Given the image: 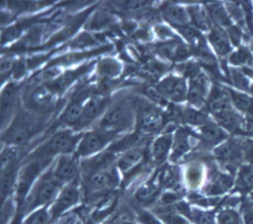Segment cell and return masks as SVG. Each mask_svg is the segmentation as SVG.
Returning <instances> with one entry per match:
<instances>
[{
	"mask_svg": "<svg viewBox=\"0 0 253 224\" xmlns=\"http://www.w3.org/2000/svg\"><path fill=\"white\" fill-rule=\"evenodd\" d=\"M61 187L62 184L54 179L52 169H50L34 184L26 199L20 206V211L25 215L31 214L39 208L47 207L52 202L55 201L58 193L61 192Z\"/></svg>",
	"mask_w": 253,
	"mask_h": 224,
	"instance_id": "obj_1",
	"label": "cell"
},
{
	"mask_svg": "<svg viewBox=\"0 0 253 224\" xmlns=\"http://www.w3.org/2000/svg\"><path fill=\"white\" fill-rule=\"evenodd\" d=\"M80 139V136L74 135L67 131L56 133L33 152L31 161H37L45 164L52 160L53 156L70 154L72 151L77 150Z\"/></svg>",
	"mask_w": 253,
	"mask_h": 224,
	"instance_id": "obj_2",
	"label": "cell"
},
{
	"mask_svg": "<svg viewBox=\"0 0 253 224\" xmlns=\"http://www.w3.org/2000/svg\"><path fill=\"white\" fill-rule=\"evenodd\" d=\"M134 122V112L126 101H118L110 105L99 122L98 129L105 130L114 135L128 130Z\"/></svg>",
	"mask_w": 253,
	"mask_h": 224,
	"instance_id": "obj_3",
	"label": "cell"
},
{
	"mask_svg": "<svg viewBox=\"0 0 253 224\" xmlns=\"http://www.w3.org/2000/svg\"><path fill=\"white\" fill-rule=\"evenodd\" d=\"M185 76L189 78L188 100L191 107L200 109L207 104L210 90H208V78L204 74L200 66L196 64L186 65Z\"/></svg>",
	"mask_w": 253,
	"mask_h": 224,
	"instance_id": "obj_4",
	"label": "cell"
},
{
	"mask_svg": "<svg viewBox=\"0 0 253 224\" xmlns=\"http://www.w3.org/2000/svg\"><path fill=\"white\" fill-rule=\"evenodd\" d=\"M84 191L88 199L97 198L104 195L106 192L113 190L119 184L118 168L112 167L107 171H102L84 177Z\"/></svg>",
	"mask_w": 253,
	"mask_h": 224,
	"instance_id": "obj_5",
	"label": "cell"
},
{
	"mask_svg": "<svg viewBox=\"0 0 253 224\" xmlns=\"http://www.w3.org/2000/svg\"><path fill=\"white\" fill-rule=\"evenodd\" d=\"M116 137L117 135L101 129L87 132L80 139L76 150V156L86 159V157L98 154L108 144L112 142Z\"/></svg>",
	"mask_w": 253,
	"mask_h": 224,
	"instance_id": "obj_6",
	"label": "cell"
},
{
	"mask_svg": "<svg viewBox=\"0 0 253 224\" xmlns=\"http://www.w3.org/2000/svg\"><path fill=\"white\" fill-rule=\"evenodd\" d=\"M34 135V120L28 113L21 112L15 117L9 129L3 133V141L11 147H19Z\"/></svg>",
	"mask_w": 253,
	"mask_h": 224,
	"instance_id": "obj_7",
	"label": "cell"
},
{
	"mask_svg": "<svg viewBox=\"0 0 253 224\" xmlns=\"http://www.w3.org/2000/svg\"><path fill=\"white\" fill-rule=\"evenodd\" d=\"M136 111L137 132L141 135L153 134L162 129L164 118L153 104L140 101V104H137Z\"/></svg>",
	"mask_w": 253,
	"mask_h": 224,
	"instance_id": "obj_8",
	"label": "cell"
},
{
	"mask_svg": "<svg viewBox=\"0 0 253 224\" xmlns=\"http://www.w3.org/2000/svg\"><path fill=\"white\" fill-rule=\"evenodd\" d=\"M80 198L81 192L79 186L76 183V181L64 186L61 192L58 193L57 197L55 198V201L53 202L50 208L52 221L56 220L57 218L65 214L66 211L76 206L80 202Z\"/></svg>",
	"mask_w": 253,
	"mask_h": 224,
	"instance_id": "obj_9",
	"label": "cell"
},
{
	"mask_svg": "<svg viewBox=\"0 0 253 224\" xmlns=\"http://www.w3.org/2000/svg\"><path fill=\"white\" fill-rule=\"evenodd\" d=\"M156 88L167 100L182 102L188 99L189 87L183 77L168 76L163 79Z\"/></svg>",
	"mask_w": 253,
	"mask_h": 224,
	"instance_id": "obj_10",
	"label": "cell"
},
{
	"mask_svg": "<svg viewBox=\"0 0 253 224\" xmlns=\"http://www.w3.org/2000/svg\"><path fill=\"white\" fill-rule=\"evenodd\" d=\"M78 157L70 154L61 155L57 160L56 164L52 168L53 177L57 182L62 185L64 183H72L75 182L76 179L79 176L80 167L78 165Z\"/></svg>",
	"mask_w": 253,
	"mask_h": 224,
	"instance_id": "obj_11",
	"label": "cell"
},
{
	"mask_svg": "<svg viewBox=\"0 0 253 224\" xmlns=\"http://www.w3.org/2000/svg\"><path fill=\"white\" fill-rule=\"evenodd\" d=\"M117 154L109 150H106L84 160L81 164V169L84 177H86V176L92 174L107 171V169L114 167V164H117Z\"/></svg>",
	"mask_w": 253,
	"mask_h": 224,
	"instance_id": "obj_12",
	"label": "cell"
},
{
	"mask_svg": "<svg viewBox=\"0 0 253 224\" xmlns=\"http://www.w3.org/2000/svg\"><path fill=\"white\" fill-rule=\"evenodd\" d=\"M213 153L216 159L224 163V164H238L245 156L244 144L239 143L236 140L226 139L224 142H222L218 147L214 148Z\"/></svg>",
	"mask_w": 253,
	"mask_h": 224,
	"instance_id": "obj_13",
	"label": "cell"
},
{
	"mask_svg": "<svg viewBox=\"0 0 253 224\" xmlns=\"http://www.w3.org/2000/svg\"><path fill=\"white\" fill-rule=\"evenodd\" d=\"M109 99L106 97H93L84 104L83 114L78 129H83L94 121L99 118L102 113H106V111L109 108Z\"/></svg>",
	"mask_w": 253,
	"mask_h": 224,
	"instance_id": "obj_14",
	"label": "cell"
},
{
	"mask_svg": "<svg viewBox=\"0 0 253 224\" xmlns=\"http://www.w3.org/2000/svg\"><path fill=\"white\" fill-rule=\"evenodd\" d=\"M207 39L219 57L231 55L233 52V45L225 29L213 25L208 32Z\"/></svg>",
	"mask_w": 253,
	"mask_h": 224,
	"instance_id": "obj_15",
	"label": "cell"
},
{
	"mask_svg": "<svg viewBox=\"0 0 253 224\" xmlns=\"http://www.w3.org/2000/svg\"><path fill=\"white\" fill-rule=\"evenodd\" d=\"M155 50L162 57L170 60H184L190 56L189 46L177 39L162 42L155 46Z\"/></svg>",
	"mask_w": 253,
	"mask_h": 224,
	"instance_id": "obj_16",
	"label": "cell"
},
{
	"mask_svg": "<svg viewBox=\"0 0 253 224\" xmlns=\"http://www.w3.org/2000/svg\"><path fill=\"white\" fill-rule=\"evenodd\" d=\"M84 99H85V95L84 94H78L77 96H75L68 104V106L66 107L63 114L61 116V119H59V122L65 125L75 127L79 125L83 114Z\"/></svg>",
	"mask_w": 253,
	"mask_h": 224,
	"instance_id": "obj_17",
	"label": "cell"
},
{
	"mask_svg": "<svg viewBox=\"0 0 253 224\" xmlns=\"http://www.w3.org/2000/svg\"><path fill=\"white\" fill-rule=\"evenodd\" d=\"M162 16L171 24L173 27H181L189 25L190 16L186 9L176 3L166 2L162 5Z\"/></svg>",
	"mask_w": 253,
	"mask_h": 224,
	"instance_id": "obj_18",
	"label": "cell"
},
{
	"mask_svg": "<svg viewBox=\"0 0 253 224\" xmlns=\"http://www.w3.org/2000/svg\"><path fill=\"white\" fill-rule=\"evenodd\" d=\"M231 102L236 110L253 121V96L239 90L226 88Z\"/></svg>",
	"mask_w": 253,
	"mask_h": 224,
	"instance_id": "obj_19",
	"label": "cell"
},
{
	"mask_svg": "<svg viewBox=\"0 0 253 224\" xmlns=\"http://www.w3.org/2000/svg\"><path fill=\"white\" fill-rule=\"evenodd\" d=\"M209 15V19L211 21L212 25L218 26L223 29H227L233 26V19L228 13L225 5L221 2H212L207 3L205 5Z\"/></svg>",
	"mask_w": 253,
	"mask_h": 224,
	"instance_id": "obj_20",
	"label": "cell"
},
{
	"mask_svg": "<svg viewBox=\"0 0 253 224\" xmlns=\"http://www.w3.org/2000/svg\"><path fill=\"white\" fill-rule=\"evenodd\" d=\"M201 129V139L205 146L207 147H218L219 144L224 142L227 138L226 132L218 124L210 122L204 125Z\"/></svg>",
	"mask_w": 253,
	"mask_h": 224,
	"instance_id": "obj_21",
	"label": "cell"
},
{
	"mask_svg": "<svg viewBox=\"0 0 253 224\" xmlns=\"http://www.w3.org/2000/svg\"><path fill=\"white\" fill-rule=\"evenodd\" d=\"M186 11H188L190 16V22L197 30L209 32L213 26L211 21L209 19V15L207 13L206 8H205V5L192 4L186 8Z\"/></svg>",
	"mask_w": 253,
	"mask_h": 224,
	"instance_id": "obj_22",
	"label": "cell"
},
{
	"mask_svg": "<svg viewBox=\"0 0 253 224\" xmlns=\"http://www.w3.org/2000/svg\"><path fill=\"white\" fill-rule=\"evenodd\" d=\"M144 156V148L137 147L122 153L117 161L118 171L122 173H129L137 165H139Z\"/></svg>",
	"mask_w": 253,
	"mask_h": 224,
	"instance_id": "obj_23",
	"label": "cell"
},
{
	"mask_svg": "<svg viewBox=\"0 0 253 224\" xmlns=\"http://www.w3.org/2000/svg\"><path fill=\"white\" fill-rule=\"evenodd\" d=\"M173 144V136L171 134H163L152 142L151 156L155 163H163L169 155Z\"/></svg>",
	"mask_w": 253,
	"mask_h": 224,
	"instance_id": "obj_24",
	"label": "cell"
},
{
	"mask_svg": "<svg viewBox=\"0 0 253 224\" xmlns=\"http://www.w3.org/2000/svg\"><path fill=\"white\" fill-rule=\"evenodd\" d=\"M17 94H19V88H17V86H15L13 83L9 84V86L5 87L2 90V96H1L2 125H4V123L10 119L11 113L14 110Z\"/></svg>",
	"mask_w": 253,
	"mask_h": 224,
	"instance_id": "obj_25",
	"label": "cell"
},
{
	"mask_svg": "<svg viewBox=\"0 0 253 224\" xmlns=\"http://www.w3.org/2000/svg\"><path fill=\"white\" fill-rule=\"evenodd\" d=\"M17 163L1 169V197L2 204L17 187Z\"/></svg>",
	"mask_w": 253,
	"mask_h": 224,
	"instance_id": "obj_26",
	"label": "cell"
},
{
	"mask_svg": "<svg viewBox=\"0 0 253 224\" xmlns=\"http://www.w3.org/2000/svg\"><path fill=\"white\" fill-rule=\"evenodd\" d=\"M179 119L186 124L198 127H202L211 122L206 112L194 107H183L179 109Z\"/></svg>",
	"mask_w": 253,
	"mask_h": 224,
	"instance_id": "obj_27",
	"label": "cell"
},
{
	"mask_svg": "<svg viewBox=\"0 0 253 224\" xmlns=\"http://www.w3.org/2000/svg\"><path fill=\"white\" fill-rule=\"evenodd\" d=\"M230 64L240 69L253 68V52L248 46L240 45L228 56Z\"/></svg>",
	"mask_w": 253,
	"mask_h": 224,
	"instance_id": "obj_28",
	"label": "cell"
},
{
	"mask_svg": "<svg viewBox=\"0 0 253 224\" xmlns=\"http://www.w3.org/2000/svg\"><path fill=\"white\" fill-rule=\"evenodd\" d=\"M142 139H143V135H141L140 133L138 132L131 133V134L121 138L120 140L114 141L111 146L108 148V150L116 154L124 153L128 150L140 147V142L142 141Z\"/></svg>",
	"mask_w": 253,
	"mask_h": 224,
	"instance_id": "obj_29",
	"label": "cell"
},
{
	"mask_svg": "<svg viewBox=\"0 0 253 224\" xmlns=\"http://www.w3.org/2000/svg\"><path fill=\"white\" fill-rule=\"evenodd\" d=\"M233 183L234 179L232 176L219 173L214 176L211 181H210L205 191L207 190V194L209 195L222 194V193H224L228 189H231L233 186Z\"/></svg>",
	"mask_w": 253,
	"mask_h": 224,
	"instance_id": "obj_30",
	"label": "cell"
},
{
	"mask_svg": "<svg viewBox=\"0 0 253 224\" xmlns=\"http://www.w3.org/2000/svg\"><path fill=\"white\" fill-rule=\"evenodd\" d=\"M189 149H190L189 133L183 130L178 131L173 138V144H172L170 157L173 161H176L188 152Z\"/></svg>",
	"mask_w": 253,
	"mask_h": 224,
	"instance_id": "obj_31",
	"label": "cell"
},
{
	"mask_svg": "<svg viewBox=\"0 0 253 224\" xmlns=\"http://www.w3.org/2000/svg\"><path fill=\"white\" fill-rule=\"evenodd\" d=\"M236 186L237 189H240L239 191L245 193L253 191V165L249 164L240 167Z\"/></svg>",
	"mask_w": 253,
	"mask_h": 224,
	"instance_id": "obj_32",
	"label": "cell"
},
{
	"mask_svg": "<svg viewBox=\"0 0 253 224\" xmlns=\"http://www.w3.org/2000/svg\"><path fill=\"white\" fill-rule=\"evenodd\" d=\"M214 224H243L242 215L236 209L225 207L215 215Z\"/></svg>",
	"mask_w": 253,
	"mask_h": 224,
	"instance_id": "obj_33",
	"label": "cell"
},
{
	"mask_svg": "<svg viewBox=\"0 0 253 224\" xmlns=\"http://www.w3.org/2000/svg\"><path fill=\"white\" fill-rule=\"evenodd\" d=\"M52 221L50 208L42 207L28 214L23 224H49Z\"/></svg>",
	"mask_w": 253,
	"mask_h": 224,
	"instance_id": "obj_34",
	"label": "cell"
},
{
	"mask_svg": "<svg viewBox=\"0 0 253 224\" xmlns=\"http://www.w3.org/2000/svg\"><path fill=\"white\" fill-rule=\"evenodd\" d=\"M231 79L234 86L242 90V92H251L252 87L250 83V79L242 69H231Z\"/></svg>",
	"mask_w": 253,
	"mask_h": 224,
	"instance_id": "obj_35",
	"label": "cell"
},
{
	"mask_svg": "<svg viewBox=\"0 0 253 224\" xmlns=\"http://www.w3.org/2000/svg\"><path fill=\"white\" fill-rule=\"evenodd\" d=\"M120 68H121V66H120V64L114 59H105L100 63L98 67V72L100 76L113 78L119 74Z\"/></svg>",
	"mask_w": 253,
	"mask_h": 224,
	"instance_id": "obj_36",
	"label": "cell"
},
{
	"mask_svg": "<svg viewBox=\"0 0 253 224\" xmlns=\"http://www.w3.org/2000/svg\"><path fill=\"white\" fill-rule=\"evenodd\" d=\"M142 93L150 101H151V104H153V105L165 106L167 104V99L161 94L158 88L150 87V86L143 87Z\"/></svg>",
	"mask_w": 253,
	"mask_h": 224,
	"instance_id": "obj_37",
	"label": "cell"
},
{
	"mask_svg": "<svg viewBox=\"0 0 253 224\" xmlns=\"http://www.w3.org/2000/svg\"><path fill=\"white\" fill-rule=\"evenodd\" d=\"M204 177V172L201 166H191L186 172V182L192 187H197L202 183Z\"/></svg>",
	"mask_w": 253,
	"mask_h": 224,
	"instance_id": "obj_38",
	"label": "cell"
},
{
	"mask_svg": "<svg viewBox=\"0 0 253 224\" xmlns=\"http://www.w3.org/2000/svg\"><path fill=\"white\" fill-rule=\"evenodd\" d=\"M118 7L129 12H144L149 9L151 2L148 1H122L116 3Z\"/></svg>",
	"mask_w": 253,
	"mask_h": 224,
	"instance_id": "obj_39",
	"label": "cell"
},
{
	"mask_svg": "<svg viewBox=\"0 0 253 224\" xmlns=\"http://www.w3.org/2000/svg\"><path fill=\"white\" fill-rule=\"evenodd\" d=\"M242 215L243 224H253V199L246 198L242 203Z\"/></svg>",
	"mask_w": 253,
	"mask_h": 224,
	"instance_id": "obj_40",
	"label": "cell"
},
{
	"mask_svg": "<svg viewBox=\"0 0 253 224\" xmlns=\"http://www.w3.org/2000/svg\"><path fill=\"white\" fill-rule=\"evenodd\" d=\"M17 163V150L15 147H7L1 152V169Z\"/></svg>",
	"mask_w": 253,
	"mask_h": 224,
	"instance_id": "obj_41",
	"label": "cell"
},
{
	"mask_svg": "<svg viewBox=\"0 0 253 224\" xmlns=\"http://www.w3.org/2000/svg\"><path fill=\"white\" fill-rule=\"evenodd\" d=\"M155 194V187L151 184H144L139 190L136 192V199L138 202L146 204L152 201V197Z\"/></svg>",
	"mask_w": 253,
	"mask_h": 224,
	"instance_id": "obj_42",
	"label": "cell"
},
{
	"mask_svg": "<svg viewBox=\"0 0 253 224\" xmlns=\"http://www.w3.org/2000/svg\"><path fill=\"white\" fill-rule=\"evenodd\" d=\"M225 30L228 35V37H230L232 45L237 47L240 46V42H242V38H243V32L242 29H240V26L233 25Z\"/></svg>",
	"mask_w": 253,
	"mask_h": 224,
	"instance_id": "obj_43",
	"label": "cell"
},
{
	"mask_svg": "<svg viewBox=\"0 0 253 224\" xmlns=\"http://www.w3.org/2000/svg\"><path fill=\"white\" fill-rule=\"evenodd\" d=\"M14 205L10 201H5L1 208V224H11L10 219L13 217Z\"/></svg>",
	"mask_w": 253,
	"mask_h": 224,
	"instance_id": "obj_44",
	"label": "cell"
},
{
	"mask_svg": "<svg viewBox=\"0 0 253 224\" xmlns=\"http://www.w3.org/2000/svg\"><path fill=\"white\" fill-rule=\"evenodd\" d=\"M37 2H11L10 5L13 10H17V11H32L33 9L36 8L37 5Z\"/></svg>",
	"mask_w": 253,
	"mask_h": 224,
	"instance_id": "obj_45",
	"label": "cell"
},
{
	"mask_svg": "<svg viewBox=\"0 0 253 224\" xmlns=\"http://www.w3.org/2000/svg\"><path fill=\"white\" fill-rule=\"evenodd\" d=\"M244 154L251 165H253V138L248 139L244 143Z\"/></svg>",
	"mask_w": 253,
	"mask_h": 224,
	"instance_id": "obj_46",
	"label": "cell"
},
{
	"mask_svg": "<svg viewBox=\"0 0 253 224\" xmlns=\"http://www.w3.org/2000/svg\"><path fill=\"white\" fill-rule=\"evenodd\" d=\"M110 16H108L106 14H102V15H96L94 17V20L92 22V25H93V29L94 28H100L101 26H106L107 24L110 23Z\"/></svg>",
	"mask_w": 253,
	"mask_h": 224,
	"instance_id": "obj_47",
	"label": "cell"
},
{
	"mask_svg": "<svg viewBox=\"0 0 253 224\" xmlns=\"http://www.w3.org/2000/svg\"><path fill=\"white\" fill-rule=\"evenodd\" d=\"M15 63L12 59H2L1 62V74L4 76L5 72H10L15 68Z\"/></svg>",
	"mask_w": 253,
	"mask_h": 224,
	"instance_id": "obj_48",
	"label": "cell"
},
{
	"mask_svg": "<svg viewBox=\"0 0 253 224\" xmlns=\"http://www.w3.org/2000/svg\"><path fill=\"white\" fill-rule=\"evenodd\" d=\"M156 34H158L160 37H163L164 39L169 38V39H174V37L172 36V33H170L169 28H167L165 26H160L156 28Z\"/></svg>",
	"mask_w": 253,
	"mask_h": 224,
	"instance_id": "obj_49",
	"label": "cell"
},
{
	"mask_svg": "<svg viewBox=\"0 0 253 224\" xmlns=\"http://www.w3.org/2000/svg\"><path fill=\"white\" fill-rule=\"evenodd\" d=\"M252 52H253V45H252Z\"/></svg>",
	"mask_w": 253,
	"mask_h": 224,
	"instance_id": "obj_50",
	"label": "cell"
}]
</instances>
